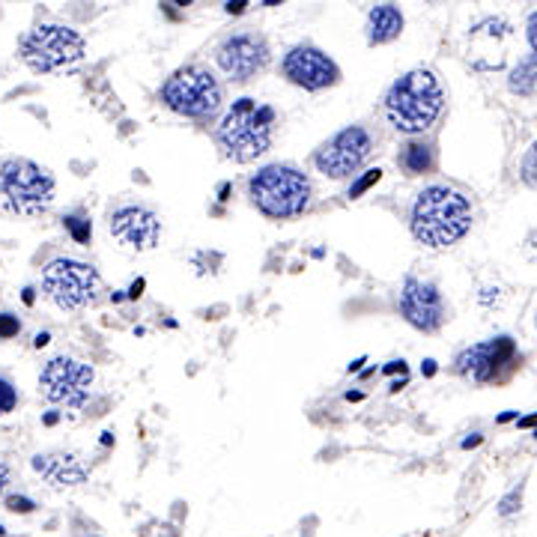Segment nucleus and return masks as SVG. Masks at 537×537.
I'll use <instances>...</instances> for the list:
<instances>
[{
  "mask_svg": "<svg viewBox=\"0 0 537 537\" xmlns=\"http://www.w3.org/2000/svg\"><path fill=\"white\" fill-rule=\"evenodd\" d=\"M508 90L514 96H537V57L529 54L523 57L511 72H508Z\"/></svg>",
  "mask_w": 537,
  "mask_h": 537,
  "instance_id": "obj_19",
  "label": "nucleus"
},
{
  "mask_svg": "<svg viewBox=\"0 0 537 537\" xmlns=\"http://www.w3.org/2000/svg\"><path fill=\"white\" fill-rule=\"evenodd\" d=\"M526 39H529L532 54L537 57V12H532V15L526 18Z\"/></svg>",
  "mask_w": 537,
  "mask_h": 537,
  "instance_id": "obj_27",
  "label": "nucleus"
},
{
  "mask_svg": "<svg viewBox=\"0 0 537 537\" xmlns=\"http://www.w3.org/2000/svg\"><path fill=\"white\" fill-rule=\"evenodd\" d=\"M6 487H9V469L0 466V499H3V493H6Z\"/></svg>",
  "mask_w": 537,
  "mask_h": 537,
  "instance_id": "obj_31",
  "label": "nucleus"
},
{
  "mask_svg": "<svg viewBox=\"0 0 537 537\" xmlns=\"http://www.w3.org/2000/svg\"><path fill=\"white\" fill-rule=\"evenodd\" d=\"M102 275L96 266L75 257H54L42 269V293L63 311H81L99 302Z\"/></svg>",
  "mask_w": 537,
  "mask_h": 537,
  "instance_id": "obj_8",
  "label": "nucleus"
},
{
  "mask_svg": "<svg viewBox=\"0 0 537 537\" xmlns=\"http://www.w3.org/2000/svg\"><path fill=\"white\" fill-rule=\"evenodd\" d=\"M248 197L272 221H290L299 218L314 197V185L305 171L296 165H266L257 174L248 177Z\"/></svg>",
  "mask_w": 537,
  "mask_h": 537,
  "instance_id": "obj_4",
  "label": "nucleus"
},
{
  "mask_svg": "<svg viewBox=\"0 0 537 537\" xmlns=\"http://www.w3.org/2000/svg\"><path fill=\"white\" fill-rule=\"evenodd\" d=\"M18 54L36 75L69 72L84 63L87 42L75 27L66 24H36L18 42Z\"/></svg>",
  "mask_w": 537,
  "mask_h": 537,
  "instance_id": "obj_5",
  "label": "nucleus"
},
{
  "mask_svg": "<svg viewBox=\"0 0 537 537\" xmlns=\"http://www.w3.org/2000/svg\"><path fill=\"white\" fill-rule=\"evenodd\" d=\"M24 302H27V305H33V290H30V287L24 290Z\"/></svg>",
  "mask_w": 537,
  "mask_h": 537,
  "instance_id": "obj_38",
  "label": "nucleus"
},
{
  "mask_svg": "<svg viewBox=\"0 0 537 537\" xmlns=\"http://www.w3.org/2000/svg\"><path fill=\"white\" fill-rule=\"evenodd\" d=\"M403 33V12L394 3H379L367 12V42L388 45Z\"/></svg>",
  "mask_w": 537,
  "mask_h": 537,
  "instance_id": "obj_17",
  "label": "nucleus"
},
{
  "mask_svg": "<svg viewBox=\"0 0 537 537\" xmlns=\"http://www.w3.org/2000/svg\"><path fill=\"white\" fill-rule=\"evenodd\" d=\"M511 418H517V412H505V415H499L496 421H499V424H505V421H511Z\"/></svg>",
  "mask_w": 537,
  "mask_h": 537,
  "instance_id": "obj_37",
  "label": "nucleus"
},
{
  "mask_svg": "<svg viewBox=\"0 0 537 537\" xmlns=\"http://www.w3.org/2000/svg\"><path fill=\"white\" fill-rule=\"evenodd\" d=\"M6 508H9L12 514H33V511H36V502L18 493V496H6Z\"/></svg>",
  "mask_w": 537,
  "mask_h": 537,
  "instance_id": "obj_26",
  "label": "nucleus"
},
{
  "mask_svg": "<svg viewBox=\"0 0 537 537\" xmlns=\"http://www.w3.org/2000/svg\"><path fill=\"white\" fill-rule=\"evenodd\" d=\"M111 236L129 254H147L162 239L159 215L144 203H123L111 212Z\"/></svg>",
  "mask_w": 537,
  "mask_h": 537,
  "instance_id": "obj_14",
  "label": "nucleus"
},
{
  "mask_svg": "<svg viewBox=\"0 0 537 537\" xmlns=\"http://www.w3.org/2000/svg\"><path fill=\"white\" fill-rule=\"evenodd\" d=\"M484 442V436L481 433H472L469 439H463V451H472V448H478Z\"/></svg>",
  "mask_w": 537,
  "mask_h": 537,
  "instance_id": "obj_28",
  "label": "nucleus"
},
{
  "mask_svg": "<svg viewBox=\"0 0 537 537\" xmlns=\"http://www.w3.org/2000/svg\"><path fill=\"white\" fill-rule=\"evenodd\" d=\"M421 373H424V376H433V373H436V361H433V358H427V361L421 364Z\"/></svg>",
  "mask_w": 537,
  "mask_h": 537,
  "instance_id": "obj_33",
  "label": "nucleus"
},
{
  "mask_svg": "<svg viewBox=\"0 0 537 537\" xmlns=\"http://www.w3.org/2000/svg\"><path fill=\"white\" fill-rule=\"evenodd\" d=\"M63 227L75 239V245H90V239H93V221H90L87 212H81V209L66 212L63 215Z\"/></svg>",
  "mask_w": 537,
  "mask_h": 537,
  "instance_id": "obj_20",
  "label": "nucleus"
},
{
  "mask_svg": "<svg viewBox=\"0 0 537 537\" xmlns=\"http://www.w3.org/2000/svg\"><path fill=\"white\" fill-rule=\"evenodd\" d=\"M397 308L403 314V320L424 332V335H433L442 329L448 311H445V299L439 293V287L433 281H421V278H406L403 287H400V299H397Z\"/></svg>",
  "mask_w": 537,
  "mask_h": 537,
  "instance_id": "obj_15",
  "label": "nucleus"
},
{
  "mask_svg": "<svg viewBox=\"0 0 537 537\" xmlns=\"http://www.w3.org/2000/svg\"><path fill=\"white\" fill-rule=\"evenodd\" d=\"M281 75L293 84V87H302L308 93H317V90H329L341 81V69L338 63L317 45H293L284 60H281Z\"/></svg>",
  "mask_w": 537,
  "mask_h": 537,
  "instance_id": "obj_13",
  "label": "nucleus"
},
{
  "mask_svg": "<svg viewBox=\"0 0 537 537\" xmlns=\"http://www.w3.org/2000/svg\"><path fill=\"white\" fill-rule=\"evenodd\" d=\"M379 179H382V171H379V168H373V171H364V174H361V177H358L356 182L350 185V200L361 197V194H364L367 188H373Z\"/></svg>",
  "mask_w": 537,
  "mask_h": 537,
  "instance_id": "obj_23",
  "label": "nucleus"
},
{
  "mask_svg": "<svg viewBox=\"0 0 537 537\" xmlns=\"http://www.w3.org/2000/svg\"><path fill=\"white\" fill-rule=\"evenodd\" d=\"M520 177H523L526 185L537 188V141L523 153V159H520Z\"/></svg>",
  "mask_w": 537,
  "mask_h": 537,
  "instance_id": "obj_21",
  "label": "nucleus"
},
{
  "mask_svg": "<svg viewBox=\"0 0 537 537\" xmlns=\"http://www.w3.org/2000/svg\"><path fill=\"white\" fill-rule=\"evenodd\" d=\"M33 472L54 490H66V487H78L90 478L93 466L75 454V451H48V454H36L30 460Z\"/></svg>",
  "mask_w": 537,
  "mask_h": 537,
  "instance_id": "obj_16",
  "label": "nucleus"
},
{
  "mask_svg": "<svg viewBox=\"0 0 537 537\" xmlns=\"http://www.w3.org/2000/svg\"><path fill=\"white\" fill-rule=\"evenodd\" d=\"M520 502H523V487H514V490L499 502V514H502V517L517 514V511H520Z\"/></svg>",
  "mask_w": 537,
  "mask_h": 537,
  "instance_id": "obj_24",
  "label": "nucleus"
},
{
  "mask_svg": "<svg viewBox=\"0 0 537 537\" xmlns=\"http://www.w3.org/2000/svg\"><path fill=\"white\" fill-rule=\"evenodd\" d=\"M15 406H18V388L6 376H0V415H9Z\"/></svg>",
  "mask_w": 537,
  "mask_h": 537,
  "instance_id": "obj_22",
  "label": "nucleus"
},
{
  "mask_svg": "<svg viewBox=\"0 0 537 537\" xmlns=\"http://www.w3.org/2000/svg\"><path fill=\"white\" fill-rule=\"evenodd\" d=\"M93 379H96V370L87 361L57 356L42 367V373H39V391L54 406L78 409V406L87 403Z\"/></svg>",
  "mask_w": 537,
  "mask_h": 537,
  "instance_id": "obj_10",
  "label": "nucleus"
},
{
  "mask_svg": "<svg viewBox=\"0 0 537 537\" xmlns=\"http://www.w3.org/2000/svg\"><path fill=\"white\" fill-rule=\"evenodd\" d=\"M0 537H6V529H3V526H0Z\"/></svg>",
  "mask_w": 537,
  "mask_h": 537,
  "instance_id": "obj_39",
  "label": "nucleus"
},
{
  "mask_svg": "<svg viewBox=\"0 0 537 537\" xmlns=\"http://www.w3.org/2000/svg\"><path fill=\"white\" fill-rule=\"evenodd\" d=\"M245 6H248L245 0H236V3L230 0V3H224V9H227L230 15H233V12H236V15H239V12H245Z\"/></svg>",
  "mask_w": 537,
  "mask_h": 537,
  "instance_id": "obj_29",
  "label": "nucleus"
},
{
  "mask_svg": "<svg viewBox=\"0 0 537 537\" xmlns=\"http://www.w3.org/2000/svg\"><path fill=\"white\" fill-rule=\"evenodd\" d=\"M537 424V415H529V418H520L517 421V427H535Z\"/></svg>",
  "mask_w": 537,
  "mask_h": 537,
  "instance_id": "obj_35",
  "label": "nucleus"
},
{
  "mask_svg": "<svg viewBox=\"0 0 537 537\" xmlns=\"http://www.w3.org/2000/svg\"><path fill=\"white\" fill-rule=\"evenodd\" d=\"M48 341H51V335H48V332H39V335L33 338V344H36V347H45Z\"/></svg>",
  "mask_w": 537,
  "mask_h": 537,
  "instance_id": "obj_34",
  "label": "nucleus"
},
{
  "mask_svg": "<svg viewBox=\"0 0 537 537\" xmlns=\"http://www.w3.org/2000/svg\"><path fill=\"white\" fill-rule=\"evenodd\" d=\"M397 168L406 177H424L436 168V147L424 138H412L397 153Z\"/></svg>",
  "mask_w": 537,
  "mask_h": 537,
  "instance_id": "obj_18",
  "label": "nucleus"
},
{
  "mask_svg": "<svg viewBox=\"0 0 537 537\" xmlns=\"http://www.w3.org/2000/svg\"><path fill=\"white\" fill-rule=\"evenodd\" d=\"M517 361H520V350H517L514 338L496 335L484 344L466 347L454 361V370H457V376H463L475 385H490V382L505 379L517 367Z\"/></svg>",
  "mask_w": 537,
  "mask_h": 537,
  "instance_id": "obj_12",
  "label": "nucleus"
},
{
  "mask_svg": "<svg viewBox=\"0 0 537 537\" xmlns=\"http://www.w3.org/2000/svg\"><path fill=\"white\" fill-rule=\"evenodd\" d=\"M141 290H144V278H138V281L132 284V290H129V299H138V296H141Z\"/></svg>",
  "mask_w": 537,
  "mask_h": 537,
  "instance_id": "obj_32",
  "label": "nucleus"
},
{
  "mask_svg": "<svg viewBox=\"0 0 537 537\" xmlns=\"http://www.w3.org/2000/svg\"><path fill=\"white\" fill-rule=\"evenodd\" d=\"M472 221H475L472 200L460 188L442 182L421 188L409 209L412 236L433 251L457 245L472 230Z\"/></svg>",
  "mask_w": 537,
  "mask_h": 537,
  "instance_id": "obj_1",
  "label": "nucleus"
},
{
  "mask_svg": "<svg viewBox=\"0 0 537 537\" xmlns=\"http://www.w3.org/2000/svg\"><path fill=\"white\" fill-rule=\"evenodd\" d=\"M275 126H278V111L272 105L242 96L227 108V114L215 126V144L224 159L236 165H248L257 162L263 153H269Z\"/></svg>",
  "mask_w": 537,
  "mask_h": 537,
  "instance_id": "obj_3",
  "label": "nucleus"
},
{
  "mask_svg": "<svg viewBox=\"0 0 537 537\" xmlns=\"http://www.w3.org/2000/svg\"><path fill=\"white\" fill-rule=\"evenodd\" d=\"M21 332V320L15 314H0V341H9V338H18Z\"/></svg>",
  "mask_w": 537,
  "mask_h": 537,
  "instance_id": "obj_25",
  "label": "nucleus"
},
{
  "mask_svg": "<svg viewBox=\"0 0 537 537\" xmlns=\"http://www.w3.org/2000/svg\"><path fill=\"white\" fill-rule=\"evenodd\" d=\"M364 361H367V358H364V356L356 358V361H353V364H350V367H347V370H350V373H358V370H361V364H364Z\"/></svg>",
  "mask_w": 537,
  "mask_h": 537,
  "instance_id": "obj_36",
  "label": "nucleus"
},
{
  "mask_svg": "<svg viewBox=\"0 0 537 537\" xmlns=\"http://www.w3.org/2000/svg\"><path fill=\"white\" fill-rule=\"evenodd\" d=\"M382 111L394 132L424 135L445 111V87L433 69H409L388 87Z\"/></svg>",
  "mask_w": 537,
  "mask_h": 537,
  "instance_id": "obj_2",
  "label": "nucleus"
},
{
  "mask_svg": "<svg viewBox=\"0 0 537 537\" xmlns=\"http://www.w3.org/2000/svg\"><path fill=\"white\" fill-rule=\"evenodd\" d=\"M54 177L30 159L0 162V206L18 218H36L54 203Z\"/></svg>",
  "mask_w": 537,
  "mask_h": 537,
  "instance_id": "obj_7",
  "label": "nucleus"
},
{
  "mask_svg": "<svg viewBox=\"0 0 537 537\" xmlns=\"http://www.w3.org/2000/svg\"><path fill=\"white\" fill-rule=\"evenodd\" d=\"M269 60H272V48H269L266 36L257 30H236V33L224 36L215 48L218 69L236 84L257 78L269 66Z\"/></svg>",
  "mask_w": 537,
  "mask_h": 537,
  "instance_id": "obj_11",
  "label": "nucleus"
},
{
  "mask_svg": "<svg viewBox=\"0 0 537 537\" xmlns=\"http://www.w3.org/2000/svg\"><path fill=\"white\" fill-rule=\"evenodd\" d=\"M397 370H400V373H406V361H403V358H400V361H388V364H385V373H397Z\"/></svg>",
  "mask_w": 537,
  "mask_h": 537,
  "instance_id": "obj_30",
  "label": "nucleus"
},
{
  "mask_svg": "<svg viewBox=\"0 0 537 537\" xmlns=\"http://www.w3.org/2000/svg\"><path fill=\"white\" fill-rule=\"evenodd\" d=\"M159 99L165 102V108H171L185 120L212 123L221 111L224 93H221V84L212 75V69L191 63V66H179L177 72H171V78L159 90Z\"/></svg>",
  "mask_w": 537,
  "mask_h": 537,
  "instance_id": "obj_6",
  "label": "nucleus"
},
{
  "mask_svg": "<svg viewBox=\"0 0 537 537\" xmlns=\"http://www.w3.org/2000/svg\"><path fill=\"white\" fill-rule=\"evenodd\" d=\"M370 153H373V135L364 126H347L317 147L314 168L329 179H350L364 168Z\"/></svg>",
  "mask_w": 537,
  "mask_h": 537,
  "instance_id": "obj_9",
  "label": "nucleus"
},
{
  "mask_svg": "<svg viewBox=\"0 0 537 537\" xmlns=\"http://www.w3.org/2000/svg\"><path fill=\"white\" fill-rule=\"evenodd\" d=\"M535 248H537V239H535Z\"/></svg>",
  "mask_w": 537,
  "mask_h": 537,
  "instance_id": "obj_40",
  "label": "nucleus"
}]
</instances>
